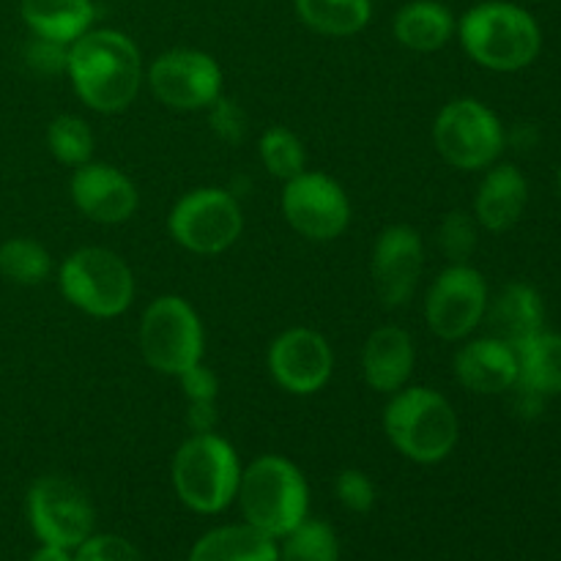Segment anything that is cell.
I'll use <instances>...</instances> for the list:
<instances>
[{
	"label": "cell",
	"instance_id": "obj_1",
	"mask_svg": "<svg viewBox=\"0 0 561 561\" xmlns=\"http://www.w3.org/2000/svg\"><path fill=\"white\" fill-rule=\"evenodd\" d=\"M66 75L85 107L104 115L121 113L140 93V49L126 33L113 27H99V31L91 27L69 44Z\"/></svg>",
	"mask_w": 561,
	"mask_h": 561
},
{
	"label": "cell",
	"instance_id": "obj_2",
	"mask_svg": "<svg viewBox=\"0 0 561 561\" xmlns=\"http://www.w3.org/2000/svg\"><path fill=\"white\" fill-rule=\"evenodd\" d=\"M458 38L474 64L491 71H520L540 55L542 33L535 16L510 0H485L458 20Z\"/></svg>",
	"mask_w": 561,
	"mask_h": 561
},
{
	"label": "cell",
	"instance_id": "obj_3",
	"mask_svg": "<svg viewBox=\"0 0 561 561\" xmlns=\"http://www.w3.org/2000/svg\"><path fill=\"white\" fill-rule=\"evenodd\" d=\"M239 507L244 524L263 531L272 540H283L307 520L310 488L294 460L283 455H261L241 469Z\"/></svg>",
	"mask_w": 561,
	"mask_h": 561
},
{
	"label": "cell",
	"instance_id": "obj_4",
	"mask_svg": "<svg viewBox=\"0 0 561 561\" xmlns=\"http://www.w3.org/2000/svg\"><path fill=\"white\" fill-rule=\"evenodd\" d=\"M383 433L403 458L433 466L453 455L460 438V422L442 392L431 387H403L389 394Z\"/></svg>",
	"mask_w": 561,
	"mask_h": 561
},
{
	"label": "cell",
	"instance_id": "obj_5",
	"mask_svg": "<svg viewBox=\"0 0 561 561\" xmlns=\"http://www.w3.org/2000/svg\"><path fill=\"white\" fill-rule=\"evenodd\" d=\"M173 488L181 502L201 515H217L233 504L241 460L233 444L217 433H192L173 458Z\"/></svg>",
	"mask_w": 561,
	"mask_h": 561
},
{
	"label": "cell",
	"instance_id": "obj_6",
	"mask_svg": "<svg viewBox=\"0 0 561 561\" xmlns=\"http://www.w3.org/2000/svg\"><path fill=\"white\" fill-rule=\"evenodd\" d=\"M60 294L91 318H118L135 301V274L121 255L104 247L75 250L58 272Z\"/></svg>",
	"mask_w": 561,
	"mask_h": 561
},
{
	"label": "cell",
	"instance_id": "obj_7",
	"mask_svg": "<svg viewBox=\"0 0 561 561\" xmlns=\"http://www.w3.org/2000/svg\"><path fill=\"white\" fill-rule=\"evenodd\" d=\"M137 343L148 367L162 376L179 378L181 373L203 362L206 332L190 301L164 294L157 296L142 312Z\"/></svg>",
	"mask_w": 561,
	"mask_h": 561
},
{
	"label": "cell",
	"instance_id": "obj_8",
	"mask_svg": "<svg viewBox=\"0 0 561 561\" xmlns=\"http://www.w3.org/2000/svg\"><path fill=\"white\" fill-rule=\"evenodd\" d=\"M504 126L499 115L480 99H453L433 124V146L447 164L458 170H485L502 157Z\"/></svg>",
	"mask_w": 561,
	"mask_h": 561
},
{
	"label": "cell",
	"instance_id": "obj_9",
	"mask_svg": "<svg viewBox=\"0 0 561 561\" xmlns=\"http://www.w3.org/2000/svg\"><path fill=\"white\" fill-rule=\"evenodd\" d=\"M168 230L175 244L192 255H219L239 241L244 214L233 192L201 186L175 201Z\"/></svg>",
	"mask_w": 561,
	"mask_h": 561
},
{
	"label": "cell",
	"instance_id": "obj_10",
	"mask_svg": "<svg viewBox=\"0 0 561 561\" xmlns=\"http://www.w3.org/2000/svg\"><path fill=\"white\" fill-rule=\"evenodd\" d=\"M27 520L44 546L75 551L82 540L93 535L96 513L77 482L69 477H38L27 491Z\"/></svg>",
	"mask_w": 561,
	"mask_h": 561
},
{
	"label": "cell",
	"instance_id": "obj_11",
	"mask_svg": "<svg viewBox=\"0 0 561 561\" xmlns=\"http://www.w3.org/2000/svg\"><path fill=\"white\" fill-rule=\"evenodd\" d=\"M279 206L290 228L310 241L340 239L351 225L348 195L332 175L318 170H301L285 181Z\"/></svg>",
	"mask_w": 561,
	"mask_h": 561
},
{
	"label": "cell",
	"instance_id": "obj_12",
	"mask_svg": "<svg viewBox=\"0 0 561 561\" xmlns=\"http://www.w3.org/2000/svg\"><path fill=\"white\" fill-rule=\"evenodd\" d=\"M488 283L469 263H449L425 296V321L436 337L466 340L488 310Z\"/></svg>",
	"mask_w": 561,
	"mask_h": 561
},
{
	"label": "cell",
	"instance_id": "obj_13",
	"mask_svg": "<svg viewBox=\"0 0 561 561\" xmlns=\"http://www.w3.org/2000/svg\"><path fill=\"white\" fill-rule=\"evenodd\" d=\"M148 85L164 107L181 113L208 110L222 96V69L203 49L175 47L153 58Z\"/></svg>",
	"mask_w": 561,
	"mask_h": 561
},
{
	"label": "cell",
	"instance_id": "obj_14",
	"mask_svg": "<svg viewBox=\"0 0 561 561\" xmlns=\"http://www.w3.org/2000/svg\"><path fill=\"white\" fill-rule=\"evenodd\" d=\"M266 365L272 381L279 389L307 398V394L321 392L329 383L334 373V354L321 332L307 327H290L268 345Z\"/></svg>",
	"mask_w": 561,
	"mask_h": 561
},
{
	"label": "cell",
	"instance_id": "obj_15",
	"mask_svg": "<svg viewBox=\"0 0 561 561\" xmlns=\"http://www.w3.org/2000/svg\"><path fill=\"white\" fill-rule=\"evenodd\" d=\"M425 268V244L422 236L409 225H389L381 230L373 247V285L383 307L398 310L414 294Z\"/></svg>",
	"mask_w": 561,
	"mask_h": 561
},
{
	"label": "cell",
	"instance_id": "obj_16",
	"mask_svg": "<svg viewBox=\"0 0 561 561\" xmlns=\"http://www.w3.org/2000/svg\"><path fill=\"white\" fill-rule=\"evenodd\" d=\"M69 192L77 211L99 225L126 222L140 206L135 181L107 162H85L75 168Z\"/></svg>",
	"mask_w": 561,
	"mask_h": 561
},
{
	"label": "cell",
	"instance_id": "obj_17",
	"mask_svg": "<svg viewBox=\"0 0 561 561\" xmlns=\"http://www.w3.org/2000/svg\"><path fill=\"white\" fill-rule=\"evenodd\" d=\"M453 370L469 392L499 394L518 383V354L513 345L491 334L460 345Z\"/></svg>",
	"mask_w": 561,
	"mask_h": 561
},
{
	"label": "cell",
	"instance_id": "obj_18",
	"mask_svg": "<svg viewBox=\"0 0 561 561\" xmlns=\"http://www.w3.org/2000/svg\"><path fill=\"white\" fill-rule=\"evenodd\" d=\"M414 340L400 327H381L362 348V378L378 394H394L409 387L414 373Z\"/></svg>",
	"mask_w": 561,
	"mask_h": 561
},
{
	"label": "cell",
	"instance_id": "obj_19",
	"mask_svg": "<svg viewBox=\"0 0 561 561\" xmlns=\"http://www.w3.org/2000/svg\"><path fill=\"white\" fill-rule=\"evenodd\" d=\"M529 184L515 164H491L474 197V219L491 233H504L524 214Z\"/></svg>",
	"mask_w": 561,
	"mask_h": 561
},
{
	"label": "cell",
	"instance_id": "obj_20",
	"mask_svg": "<svg viewBox=\"0 0 561 561\" xmlns=\"http://www.w3.org/2000/svg\"><path fill=\"white\" fill-rule=\"evenodd\" d=\"M485 318L491 323L493 337L518 348L520 343L542 332L546 305H542V296L531 285L510 283L499 290L496 299L488 301Z\"/></svg>",
	"mask_w": 561,
	"mask_h": 561
},
{
	"label": "cell",
	"instance_id": "obj_21",
	"mask_svg": "<svg viewBox=\"0 0 561 561\" xmlns=\"http://www.w3.org/2000/svg\"><path fill=\"white\" fill-rule=\"evenodd\" d=\"M394 38L414 53H436L458 31L455 14L438 0H411L394 14Z\"/></svg>",
	"mask_w": 561,
	"mask_h": 561
},
{
	"label": "cell",
	"instance_id": "obj_22",
	"mask_svg": "<svg viewBox=\"0 0 561 561\" xmlns=\"http://www.w3.org/2000/svg\"><path fill=\"white\" fill-rule=\"evenodd\" d=\"M20 14L33 36L71 44L91 31L96 9L91 0H22Z\"/></svg>",
	"mask_w": 561,
	"mask_h": 561
},
{
	"label": "cell",
	"instance_id": "obj_23",
	"mask_svg": "<svg viewBox=\"0 0 561 561\" xmlns=\"http://www.w3.org/2000/svg\"><path fill=\"white\" fill-rule=\"evenodd\" d=\"M190 561H279V548L277 540L250 524H233L203 535Z\"/></svg>",
	"mask_w": 561,
	"mask_h": 561
},
{
	"label": "cell",
	"instance_id": "obj_24",
	"mask_svg": "<svg viewBox=\"0 0 561 561\" xmlns=\"http://www.w3.org/2000/svg\"><path fill=\"white\" fill-rule=\"evenodd\" d=\"M518 354V387L551 398L561 394V334L537 332L515 348Z\"/></svg>",
	"mask_w": 561,
	"mask_h": 561
},
{
	"label": "cell",
	"instance_id": "obj_25",
	"mask_svg": "<svg viewBox=\"0 0 561 561\" xmlns=\"http://www.w3.org/2000/svg\"><path fill=\"white\" fill-rule=\"evenodd\" d=\"M296 16L321 36H356L373 20V0H294Z\"/></svg>",
	"mask_w": 561,
	"mask_h": 561
},
{
	"label": "cell",
	"instance_id": "obj_26",
	"mask_svg": "<svg viewBox=\"0 0 561 561\" xmlns=\"http://www.w3.org/2000/svg\"><path fill=\"white\" fill-rule=\"evenodd\" d=\"M53 272V257L38 241L9 239L0 244V274L16 285H38Z\"/></svg>",
	"mask_w": 561,
	"mask_h": 561
},
{
	"label": "cell",
	"instance_id": "obj_27",
	"mask_svg": "<svg viewBox=\"0 0 561 561\" xmlns=\"http://www.w3.org/2000/svg\"><path fill=\"white\" fill-rule=\"evenodd\" d=\"M257 153H261L263 168H266L268 175H274V179L290 181L294 175H299L301 170H307L305 142H301L299 135L290 131L288 126H268L261 135V142H257Z\"/></svg>",
	"mask_w": 561,
	"mask_h": 561
},
{
	"label": "cell",
	"instance_id": "obj_28",
	"mask_svg": "<svg viewBox=\"0 0 561 561\" xmlns=\"http://www.w3.org/2000/svg\"><path fill=\"white\" fill-rule=\"evenodd\" d=\"M283 540L279 561H340L337 535L323 520H301Z\"/></svg>",
	"mask_w": 561,
	"mask_h": 561
},
{
	"label": "cell",
	"instance_id": "obj_29",
	"mask_svg": "<svg viewBox=\"0 0 561 561\" xmlns=\"http://www.w3.org/2000/svg\"><path fill=\"white\" fill-rule=\"evenodd\" d=\"M49 153L66 168H80L93 157V131L80 115H58L47 129Z\"/></svg>",
	"mask_w": 561,
	"mask_h": 561
},
{
	"label": "cell",
	"instance_id": "obj_30",
	"mask_svg": "<svg viewBox=\"0 0 561 561\" xmlns=\"http://www.w3.org/2000/svg\"><path fill=\"white\" fill-rule=\"evenodd\" d=\"M477 219L466 211H449L438 228V247L449 263H469L477 250Z\"/></svg>",
	"mask_w": 561,
	"mask_h": 561
},
{
	"label": "cell",
	"instance_id": "obj_31",
	"mask_svg": "<svg viewBox=\"0 0 561 561\" xmlns=\"http://www.w3.org/2000/svg\"><path fill=\"white\" fill-rule=\"evenodd\" d=\"M334 496L340 499L343 507H348L351 513L365 515L370 513L373 504H376V485H373L370 477L359 469H343L334 480Z\"/></svg>",
	"mask_w": 561,
	"mask_h": 561
},
{
	"label": "cell",
	"instance_id": "obj_32",
	"mask_svg": "<svg viewBox=\"0 0 561 561\" xmlns=\"http://www.w3.org/2000/svg\"><path fill=\"white\" fill-rule=\"evenodd\" d=\"M75 561H142L140 551L126 537L91 535L75 548Z\"/></svg>",
	"mask_w": 561,
	"mask_h": 561
},
{
	"label": "cell",
	"instance_id": "obj_33",
	"mask_svg": "<svg viewBox=\"0 0 561 561\" xmlns=\"http://www.w3.org/2000/svg\"><path fill=\"white\" fill-rule=\"evenodd\" d=\"M66 60H69V44L42 36H31V42L25 44V64L38 75H66Z\"/></svg>",
	"mask_w": 561,
	"mask_h": 561
},
{
	"label": "cell",
	"instance_id": "obj_34",
	"mask_svg": "<svg viewBox=\"0 0 561 561\" xmlns=\"http://www.w3.org/2000/svg\"><path fill=\"white\" fill-rule=\"evenodd\" d=\"M208 121H211V129L222 137L225 142H241L247 135V115L239 107V102H230V99L219 96L217 102L208 107Z\"/></svg>",
	"mask_w": 561,
	"mask_h": 561
},
{
	"label": "cell",
	"instance_id": "obj_35",
	"mask_svg": "<svg viewBox=\"0 0 561 561\" xmlns=\"http://www.w3.org/2000/svg\"><path fill=\"white\" fill-rule=\"evenodd\" d=\"M179 381H181V389H184L186 403H195V400H217L219 381L217 376H214V370H208L203 362L181 373Z\"/></svg>",
	"mask_w": 561,
	"mask_h": 561
},
{
	"label": "cell",
	"instance_id": "obj_36",
	"mask_svg": "<svg viewBox=\"0 0 561 561\" xmlns=\"http://www.w3.org/2000/svg\"><path fill=\"white\" fill-rule=\"evenodd\" d=\"M186 425L192 433H214L217 427V400H195L186 405Z\"/></svg>",
	"mask_w": 561,
	"mask_h": 561
},
{
	"label": "cell",
	"instance_id": "obj_37",
	"mask_svg": "<svg viewBox=\"0 0 561 561\" xmlns=\"http://www.w3.org/2000/svg\"><path fill=\"white\" fill-rule=\"evenodd\" d=\"M31 561H75L71 553L66 548H55V546H42L36 553H33Z\"/></svg>",
	"mask_w": 561,
	"mask_h": 561
},
{
	"label": "cell",
	"instance_id": "obj_38",
	"mask_svg": "<svg viewBox=\"0 0 561 561\" xmlns=\"http://www.w3.org/2000/svg\"><path fill=\"white\" fill-rule=\"evenodd\" d=\"M557 184H559V197H561V168H559V175H557Z\"/></svg>",
	"mask_w": 561,
	"mask_h": 561
}]
</instances>
